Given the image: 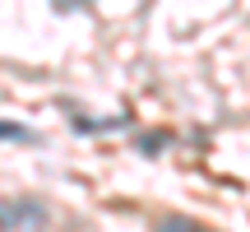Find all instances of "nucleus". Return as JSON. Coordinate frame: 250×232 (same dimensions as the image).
<instances>
[{"instance_id":"nucleus-1","label":"nucleus","mask_w":250,"mask_h":232,"mask_svg":"<svg viewBox=\"0 0 250 232\" xmlns=\"http://www.w3.org/2000/svg\"><path fill=\"white\" fill-rule=\"evenodd\" d=\"M46 209L37 200H9L0 205V232H42Z\"/></svg>"},{"instance_id":"nucleus-2","label":"nucleus","mask_w":250,"mask_h":232,"mask_svg":"<svg viewBox=\"0 0 250 232\" xmlns=\"http://www.w3.org/2000/svg\"><path fill=\"white\" fill-rule=\"evenodd\" d=\"M0 139H19V144H33V139H37V130H28V125H19V121H0Z\"/></svg>"},{"instance_id":"nucleus-3","label":"nucleus","mask_w":250,"mask_h":232,"mask_svg":"<svg viewBox=\"0 0 250 232\" xmlns=\"http://www.w3.org/2000/svg\"><path fill=\"white\" fill-rule=\"evenodd\" d=\"M158 232H199V228L190 223V218H162V223H158Z\"/></svg>"}]
</instances>
